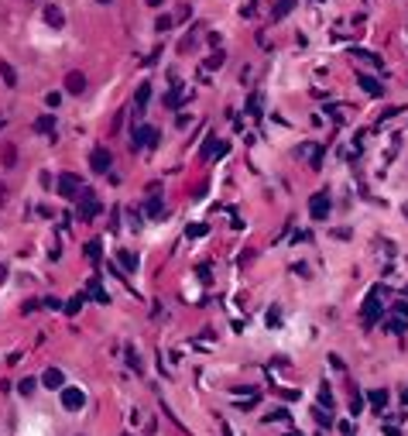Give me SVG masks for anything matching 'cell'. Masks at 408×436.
Instances as JSON below:
<instances>
[{
    "mask_svg": "<svg viewBox=\"0 0 408 436\" xmlns=\"http://www.w3.org/2000/svg\"><path fill=\"white\" fill-rule=\"evenodd\" d=\"M147 213H151V217H158V213H161V199H158V196H151V203H147Z\"/></svg>",
    "mask_w": 408,
    "mask_h": 436,
    "instance_id": "cell-28",
    "label": "cell"
},
{
    "mask_svg": "<svg viewBox=\"0 0 408 436\" xmlns=\"http://www.w3.org/2000/svg\"><path fill=\"white\" fill-rule=\"evenodd\" d=\"M4 282H7V268L0 264V285H4Z\"/></svg>",
    "mask_w": 408,
    "mask_h": 436,
    "instance_id": "cell-37",
    "label": "cell"
},
{
    "mask_svg": "<svg viewBox=\"0 0 408 436\" xmlns=\"http://www.w3.org/2000/svg\"><path fill=\"white\" fill-rule=\"evenodd\" d=\"M144 4H151V7H158V4H161V0H144Z\"/></svg>",
    "mask_w": 408,
    "mask_h": 436,
    "instance_id": "cell-38",
    "label": "cell"
},
{
    "mask_svg": "<svg viewBox=\"0 0 408 436\" xmlns=\"http://www.w3.org/2000/svg\"><path fill=\"white\" fill-rule=\"evenodd\" d=\"M127 367L141 371V357H137V350H134V347H127Z\"/></svg>",
    "mask_w": 408,
    "mask_h": 436,
    "instance_id": "cell-24",
    "label": "cell"
},
{
    "mask_svg": "<svg viewBox=\"0 0 408 436\" xmlns=\"http://www.w3.org/2000/svg\"><path fill=\"white\" fill-rule=\"evenodd\" d=\"M14 165H17V148L4 144V169H14Z\"/></svg>",
    "mask_w": 408,
    "mask_h": 436,
    "instance_id": "cell-19",
    "label": "cell"
},
{
    "mask_svg": "<svg viewBox=\"0 0 408 436\" xmlns=\"http://www.w3.org/2000/svg\"><path fill=\"white\" fill-rule=\"evenodd\" d=\"M357 82H360V90L371 93V96H381V93H384V86H381L374 76H367V72H360V76H357Z\"/></svg>",
    "mask_w": 408,
    "mask_h": 436,
    "instance_id": "cell-11",
    "label": "cell"
},
{
    "mask_svg": "<svg viewBox=\"0 0 408 436\" xmlns=\"http://www.w3.org/2000/svg\"><path fill=\"white\" fill-rule=\"evenodd\" d=\"M34 131H38V134H55V117L41 114L38 120H34Z\"/></svg>",
    "mask_w": 408,
    "mask_h": 436,
    "instance_id": "cell-13",
    "label": "cell"
},
{
    "mask_svg": "<svg viewBox=\"0 0 408 436\" xmlns=\"http://www.w3.org/2000/svg\"><path fill=\"white\" fill-rule=\"evenodd\" d=\"M66 93H72V96L86 93V76H82V72H69L66 76Z\"/></svg>",
    "mask_w": 408,
    "mask_h": 436,
    "instance_id": "cell-9",
    "label": "cell"
},
{
    "mask_svg": "<svg viewBox=\"0 0 408 436\" xmlns=\"http://www.w3.org/2000/svg\"><path fill=\"white\" fill-rule=\"evenodd\" d=\"M86 258H90V261H100V241L86 244Z\"/></svg>",
    "mask_w": 408,
    "mask_h": 436,
    "instance_id": "cell-23",
    "label": "cell"
},
{
    "mask_svg": "<svg viewBox=\"0 0 408 436\" xmlns=\"http://www.w3.org/2000/svg\"><path fill=\"white\" fill-rule=\"evenodd\" d=\"M117 261L124 264V268H127V272H131V275H134V272H137V254H131V251H120V254H117Z\"/></svg>",
    "mask_w": 408,
    "mask_h": 436,
    "instance_id": "cell-17",
    "label": "cell"
},
{
    "mask_svg": "<svg viewBox=\"0 0 408 436\" xmlns=\"http://www.w3.org/2000/svg\"><path fill=\"white\" fill-rule=\"evenodd\" d=\"M82 302H86V292H76V296L69 299V306H66V313L69 316H76V313L82 309Z\"/></svg>",
    "mask_w": 408,
    "mask_h": 436,
    "instance_id": "cell-18",
    "label": "cell"
},
{
    "mask_svg": "<svg viewBox=\"0 0 408 436\" xmlns=\"http://www.w3.org/2000/svg\"><path fill=\"white\" fill-rule=\"evenodd\" d=\"M58 100H62V93H48V96H45V103H48V110H52V107H58Z\"/></svg>",
    "mask_w": 408,
    "mask_h": 436,
    "instance_id": "cell-31",
    "label": "cell"
},
{
    "mask_svg": "<svg viewBox=\"0 0 408 436\" xmlns=\"http://www.w3.org/2000/svg\"><path fill=\"white\" fill-rule=\"evenodd\" d=\"M405 405H408V388H405Z\"/></svg>",
    "mask_w": 408,
    "mask_h": 436,
    "instance_id": "cell-40",
    "label": "cell"
},
{
    "mask_svg": "<svg viewBox=\"0 0 408 436\" xmlns=\"http://www.w3.org/2000/svg\"><path fill=\"white\" fill-rule=\"evenodd\" d=\"M395 313L401 316V320H408V306H405V302H398V306H395Z\"/></svg>",
    "mask_w": 408,
    "mask_h": 436,
    "instance_id": "cell-34",
    "label": "cell"
},
{
    "mask_svg": "<svg viewBox=\"0 0 408 436\" xmlns=\"http://www.w3.org/2000/svg\"><path fill=\"white\" fill-rule=\"evenodd\" d=\"M288 436H298V433H288Z\"/></svg>",
    "mask_w": 408,
    "mask_h": 436,
    "instance_id": "cell-42",
    "label": "cell"
},
{
    "mask_svg": "<svg viewBox=\"0 0 408 436\" xmlns=\"http://www.w3.org/2000/svg\"><path fill=\"white\" fill-rule=\"evenodd\" d=\"M0 79L7 82V86H17V72H14L11 62H0Z\"/></svg>",
    "mask_w": 408,
    "mask_h": 436,
    "instance_id": "cell-15",
    "label": "cell"
},
{
    "mask_svg": "<svg viewBox=\"0 0 408 436\" xmlns=\"http://www.w3.org/2000/svg\"><path fill=\"white\" fill-rule=\"evenodd\" d=\"M408 326H405V320L401 316H395V320H388V333H405Z\"/></svg>",
    "mask_w": 408,
    "mask_h": 436,
    "instance_id": "cell-22",
    "label": "cell"
},
{
    "mask_svg": "<svg viewBox=\"0 0 408 436\" xmlns=\"http://www.w3.org/2000/svg\"><path fill=\"white\" fill-rule=\"evenodd\" d=\"M147 100H151V86H147V82H141V86H137V96H134V107H131V114H134V120H137L141 114H144Z\"/></svg>",
    "mask_w": 408,
    "mask_h": 436,
    "instance_id": "cell-8",
    "label": "cell"
},
{
    "mask_svg": "<svg viewBox=\"0 0 408 436\" xmlns=\"http://www.w3.org/2000/svg\"><path fill=\"white\" fill-rule=\"evenodd\" d=\"M151 144H158V131H155V127H147V124H141L134 134H131V148L141 151V148H151Z\"/></svg>",
    "mask_w": 408,
    "mask_h": 436,
    "instance_id": "cell-2",
    "label": "cell"
},
{
    "mask_svg": "<svg viewBox=\"0 0 408 436\" xmlns=\"http://www.w3.org/2000/svg\"><path fill=\"white\" fill-rule=\"evenodd\" d=\"M41 381H45V388H58V391L66 388V375H62L58 367H48V371H45V378H41Z\"/></svg>",
    "mask_w": 408,
    "mask_h": 436,
    "instance_id": "cell-12",
    "label": "cell"
},
{
    "mask_svg": "<svg viewBox=\"0 0 408 436\" xmlns=\"http://www.w3.org/2000/svg\"><path fill=\"white\" fill-rule=\"evenodd\" d=\"M90 165H93V172H96V175H103V172H110V165H114V155H110V151L100 144V148H93Z\"/></svg>",
    "mask_w": 408,
    "mask_h": 436,
    "instance_id": "cell-4",
    "label": "cell"
},
{
    "mask_svg": "<svg viewBox=\"0 0 408 436\" xmlns=\"http://www.w3.org/2000/svg\"><path fill=\"white\" fill-rule=\"evenodd\" d=\"M309 213H312V220H326L329 217V196L326 193H312V199H309Z\"/></svg>",
    "mask_w": 408,
    "mask_h": 436,
    "instance_id": "cell-6",
    "label": "cell"
},
{
    "mask_svg": "<svg viewBox=\"0 0 408 436\" xmlns=\"http://www.w3.org/2000/svg\"><path fill=\"white\" fill-rule=\"evenodd\" d=\"M96 4H114V0H96Z\"/></svg>",
    "mask_w": 408,
    "mask_h": 436,
    "instance_id": "cell-39",
    "label": "cell"
},
{
    "mask_svg": "<svg viewBox=\"0 0 408 436\" xmlns=\"http://www.w3.org/2000/svg\"><path fill=\"white\" fill-rule=\"evenodd\" d=\"M319 402H323V405H326V409H329V405H333V395H329V388H323V391H319Z\"/></svg>",
    "mask_w": 408,
    "mask_h": 436,
    "instance_id": "cell-33",
    "label": "cell"
},
{
    "mask_svg": "<svg viewBox=\"0 0 408 436\" xmlns=\"http://www.w3.org/2000/svg\"><path fill=\"white\" fill-rule=\"evenodd\" d=\"M350 412H353V416H360V412H363V395H360L357 388L350 391Z\"/></svg>",
    "mask_w": 408,
    "mask_h": 436,
    "instance_id": "cell-21",
    "label": "cell"
},
{
    "mask_svg": "<svg viewBox=\"0 0 408 436\" xmlns=\"http://www.w3.org/2000/svg\"><path fill=\"white\" fill-rule=\"evenodd\" d=\"M58 193L66 196V199H76V196L82 193V182H79V175H72V172H62V175H58Z\"/></svg>",
    "mask_w": 408,
    "mask_h": 436,
    "instance_id": "cell-3",
    "label": "cell"
},
{
    "mask_svg": "<svg viewBox=\"0 0 408 436\" xmlns=\"http://www.w3.org/2000/svg\"><path fill=\"white\" fill-rule=\"evenodd\" d=\"M206 230H209V227H206V223H196V227H189V237H203Z\"/></svg>",
    "mask_w": 408,
    "mask_h": 436,
    "instance_id": "cell-30",
    "label": "cell"
},
{
    "mask_svg": "<svg viewBox=\"0 0 408 436\" xmlns=\"http://www.w3.org/2000/svg\"><path fill=\"white\" fill-rule=\"evenodd\" d=\"M316 419H319V423H323V426H329V423H333V419H329V412H323V409H319V412H316Z\"/></svg>",
    "mask_w": 408,
    "mask_h": 436,
    "instance_id": "cell-35",
    "label": "cell"
},
{
    "mask_svg": "<svg viewBox=\"0 0 408 436\" xmlns=\"http://www.w3.org/2000/svg\"><path fill=\"white\" fill-rule=\"evenodd\" d=\"M155 28H158V31H168V28H171V17H168V14H161L158 21H155Z\"/></svg>",
    "mask_w": 408,
    "mask_h": 436,
    "instance_id": "cell-29",
    "label": "cell"
},
{
    "mask_svg": "<svg viewBox=\"0 0 408 436\" xmlns=\"http://www.w3.org/2000/svg\"><path fill=\"white\" fill-rule=\"evenodd\" d=\"M278 323H282V313L271 309V313H268V326H278Z\"/></svg>",
    "mask_w": 408,
    "mask_h": 436,
    "instance_id": "cell-32",
    "label": "cell"
},
{
    "mask_svg": "<svg viewBox=\"0 0 408 436\" xmlns=\"http://www.w3.org/2000/svg\"><path fill=\"white\" fill-rule=\"evenodd\" d=\"M223 62H227V55H223V52H216V55L209 58V62H206V72H209V69H220Z\"/></svg>",
    "mask_w": 408,
    "mask_h": 436,
    "instance_id": "cell-25",
    "label": "cell"
},
{
    "mask_svg": "<svg viewBox=\"0 0 408 436\" xmlns=\"http://www.w3.org/2000/svg\"><path fill=\"white\" fill-rule=\"evenodd\" d=\"M34 385H38L34 378H24L21 385H17V388H21V395H31V391H34Z\"/></svg>",
    "mask_w": 408,
    "mask_h": 436,
    "instance_id": "cell-27",
    "label": "cell"
},
{
    "mask_svg": "<svg viewBox=\"0 0 408 436\" xmlns=\"http://www.w3.org/2000/svg\"><path fill=\"white\" fill-rule=\"evenodd\" d=\"M316 4H323V0H316Z\"/></svg>",
    "mask_w": 408,
    "mask_h": 436,
    "instance_id": "cell-43",
    "label": "cell"
},
{
    "mask_svg": "<svg viewBox=\"0 0 408 436\" xmlns=\"http://www.w3.org/2000/svg\"><path fill=\"white\" fill-rule=\"evenodd\" d=\"M295 4H298V0H278V4H274V11H271V21H282V17L292 11Z\"/></svg>",
    "mask_w": 408,
    "mask_h": 436,
    "instance_id": "cell-14",
    "label": "cell"
},
{
    "mask_svg": "<svg viewBox=\"0 0 408 436\" xmlns=\"http://www.w3.org/2000/svg\"><path fill=\"white\" fill-rule=\"evenodd\" d=\"M377 296H381V288H374V292L367 296V302H363V309H360V316H363L367 326H374L377 316H381V302H377Z\"/></svg>",
    "mask_w": 408,
    "mask_h": 436,
    "instance_id": "cell-5",
    "label": "cell"
},
{
    "mask_svg": "<svg viewBox=\"0 0 408 436\" xmlns=\"http://www.w3.org/2000/svg\"><path fill=\"white\" fill-rule=\"evenodd\" d=\"M0 127H4V117H0Z\"/></svg>",
    "mask_w": 408,
    "mask_h": 436,
    "instance_id": "cell-41",
    "label": "cell"
},
{
    "mask_svg": "<svg viewBox=\"0 0 408 436\" xmlns=\"http://www.w3.org/2000/svg\"><path fill=\"white\" fill-rule=\"evenodd\" d=\"M367 399H371V405H374V409H377V416H381V409L388 405V391H384V388H377V391H371Z\"/></svg>",
    "mask_w": 408,
    "mask_h": 436,
    "instance_id": "cell-16",
    "label": "cell"
},
{
    "mask_svg": "<svg viewBox=\"0 0 408 436\" xmlns=\"http://www.w3.org/2000/svg\"><path fill=\"white\" fill-rule=\"evenodd\" d=\"M62 405H66L69 412H79L82 405H86V395H82V388H62Z\"/></svg>",
    "mask_w": 408,
    "mask_h": 436,
    "instance_id": "cell-7",
    "label": "cell"
},
{
    "mask_svg": "<svg viewBox=\"0 0 408 436\" xmlns=\"http://www.w3.org/2000/svg\"><path fill=\"white\" fill-rule=\"evenodd\" d=\"M45 21L52 24L55 31H58V28H66V14H62V7H58V4H48V7H45Z\"/></svg>",
    "mask_w": 408,
    "mask_h": 436,
    "instance_id": "cell-10",
    "label": "cell"
},
{
    "mask_svg": "<svg viewBox=\"0 0 408 436\" xmlns=\"http://www.w3.org/2000/svg\"><path fill=\"white\" fill-rule=\"evenodd\" d=\"M100 210H103V206H100V199H96V193H93V189H82V193H79V213H76V217H79V223L93 220Z\"/></svg>",
    "mask_w": 408,
    "mask_h": 436,
    "instance_id": "cell-1",
    "label": "cell"
},
{
    "mask_svg": "<svg viewBox=\"0 0 408 436\" xmlns=\"http://www.w3.org/2000/svg\"><path fill=\"white\" fill-rule=\"evenodd\" d=\"M257 107H261V96H257V93H254V96H250V100H247V114H250V117H257V114H261V110H257Z\"/></svg>",
    "mask_w": 408,
    "mask_h": 436,
    "instance_id": "cell-26",
    "label": "cell"
},
{
    "mask_svg": "<svg viewBox=\"0 0 408 436\" xmlns=\"http://www.w3.org/2000/svg\"><path fill=\"white\" fill-rule=\"evenodd\" d=\"M90 292H93V296H96V302H103V306H106V302H110V296H106V288H103L100 282H96V278H93V282H90Z\"/></svg>",
    "mask_w": 408,
    "mask_h": 436,
    "instance_id": "cell-20",
    "label": "cell"
},
{
    "mask_svg": "<svg viewBox=\"0 0 408 436\" xmlns=\"http://www.w3.org/2000/svg\"><path fill=\"white\" fill-rule=\"evenodd\" d=\"M7 203V185H0V206Z\"/></svg>",
    "mask_w": 408,
    "mask_h": 436,
    "instance_id": "cell-36",
    "label": "cell"
}]
</instances>
